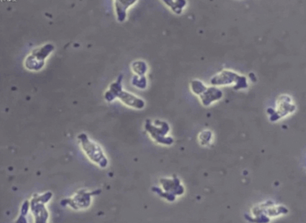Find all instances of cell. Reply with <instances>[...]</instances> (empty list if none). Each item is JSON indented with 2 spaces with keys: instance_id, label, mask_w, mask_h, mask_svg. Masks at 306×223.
<instances>
[{
  "instance_id": "3957f363",
  "label": "cell",
  "mask_w": 306,
  "mask_h": 223,
  "mask_svg": "<svg viewBox=\"0 0 306 223\" xmlns=\"http://www.w3.org/2000/svg\"><path fill=\"white\" fill-rule=\"evenodd\" d=\"M131 69L134 75L138 76H146L148 67L146 64L142 61H137L133 63Z\"/></svg>"
},
{
  "instance_id": "277c9868",
  "label": "cell",
  "mask_w": 306,
  "mask_h": 223,
  "mask_svg": "<svg viewBox=\"0 0 306 223\" xmlns=\"http://www.w3.org/2000/svg\"><path fill=\"white\" fill-rule=\"evenodd\" d=\"M131 83L135 88L140 90L145 89L148 85L147 79L146 76L134 75L131 79Z\"/></svg>"
},
{
  "instance_id": "5b68a950",
  "label": "cell",
  "mask_w": 306,
  "mask_h": 223,
  "mask_svg": "<svg viewBox=\"0 0 306 223\" xmlns=\"http://www.w3.org/2000/svg\"><path fill=\"white\" fill-rule=\"evenodd\" d=\"M27 203H25L23 207V208L22 209V213L24 214H25L27 212Z\"/></svg>"
},
{
  "instance_id": "7a4b0ae2",
  "label": "cell",
  "mask_w": 306,
  "mask_h": 223,
  "mask_svg": "<svg viewBox=\"0 0 306 223\" xmlns=\"http://www.w3.org/2000/svg\"><path fill=\"white\" fill-rule=\"evenodd\" d=\"M120 100L127 106L137 109L144 107L145 105L144 100L136 95L126 91H121L119 93Z\"/></svg>"
},
{
  "instance_id": "6da1fadb",
  "label": "cell",
  "mask_w": 306,
  "mask_h": 223,
  "mask_svg": "<svg viewBox=\"0 0 306 223\" xmlns=\"http://www.w3.org/2000/svg\"><path fill=\"white\" fill-rule=\"evenodd\" d=\"M81 147L85 152L90 158H96L103 157L101 147L96 143L90 139L85 134H82L78 137Z\"/></svg>"
}]
</instances>
